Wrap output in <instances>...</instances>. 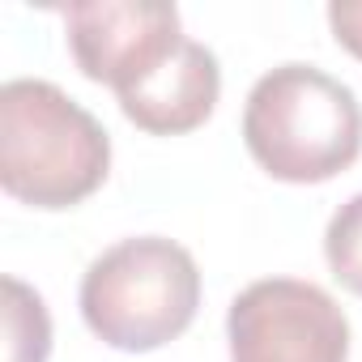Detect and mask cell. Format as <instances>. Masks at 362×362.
<instances>
[{"mask_svg":"<svg viewBox=\"0 0 362 362\" xmlns=\"http://www.w3.org/2000/svg\"><path fill=\"white\" fill-rule=\"evenodd\" d=\"M324 256H328L332 277H337L349 294L362 298V192L349 197V201L332 214V222H328V230H324Z\"/></svg>","mask_w":362,"mask_h":362,"instance_id":"cell-8","label":"cell"},{"mask_svg":"<svg viewBox=\"0 0 362 362\" xmlns=\"http://www.w3.org/2000/svg\"><path fill=\"white\" fill-rule=\"evenodd\" d=\"M230 362H345L349 320L328 290L298 277L252 281L226 315Z\"/></svg>","mask_w":362,"mask_h":362,"instance_id":"cell-4","label":"cell"},{"mask_svg":"<svg viewBox=\"0 0 362 362\" xmlns=\"http://www.w3.org/2000/svg\"><path fill=\"white\" fill-rule=\"evenodd\" d=\"M222 94V69L218 56L197 43L184 39L158 69H149L141 81H132L128 90H119V111L153 136H179L201 128Z\"/></svg>","mask_w":362,"mask_h":362,"instance_id":"cell-6","label":"cell"},{"mask_svg":"<svg viewBox=\"0 0 362 362\" xmlns=\"http://www.w3.org/2000/svg\"><path fill=\"white\" fill-rule=\"evenodd\" d=\"M243 141L281 184H324L362 153V107L324 69L281 64L252 86Z\"/></svg>","mask_w":362,"mask_h":362,"instance_id":"cell-2","label":"cell"},{"mask_svg":"<svg viewBox=\"0 0 362 362\" xmlns=\"http://www.w3.org/2000/svg\"><path fill=\"white\" fill-rule=\"evenodd\" d=\"M328 26L337 35V43L362 60V0H332L328 5Z\"/></svg>","mask_w":362,"mask_h":362,"instance_id":"cell-9","label":"cell"},{"mask_svg":"<svg viewBox=\"0 0 362 362\" xmlns=\"http://www.w3.org/2000/svg\"><path fill=\"white\" fill-rule=\"evenodd\" d=\"M201 307V269L188 247L136 235L107 247L81 277V315L98 341L149 354L175 341Z\"/></svg>","mask_w":362,"mask_h":362,"instance_id":"cell-3","label":"cell"},{"mask_svg":"<svg viewBox=\"0 0 362 362\" xmlns=\"http://www.w3.org/2000/svg\"><path fill=\"white\" fill-rule=\"evenodd\" d=\"M64 30L77 69L90 81L111 86L115 94L158 69L179 43L184 22L175 5H149V0H86L64 9Z\"/></svg>","mask_w":362,"mask_h":362,"instance_id":"cell-5","label":"cell"},{"mask_svg":"<svg viewBox=\"0 0 362 362\" xmlns=\"http://www.w3.org/2000/svg\"><path fill=\"white\" fill-rule=\"evenodd\" d=\"M52 354V320L43 298L18 281L5 277V362H47Z\"/></svg>","mask_w":362,"mask_h":362,"instance_id":"cell-7","label":"cell"},{"mask_svg":"<svg viewBox=\"0 0 362 362\" xmlns=\"http://www.w3.org/2000/svg\"><path fill=\"white\" fill-rule=\"evenodd\" d=\"M111 170L107 128L60 86L18 77L0 86V188L35 209H73Z\"/></svg>","mask_w":362,"mask_h":362,"instance_id":"cell-1","label":"cell"}]
</instances>
